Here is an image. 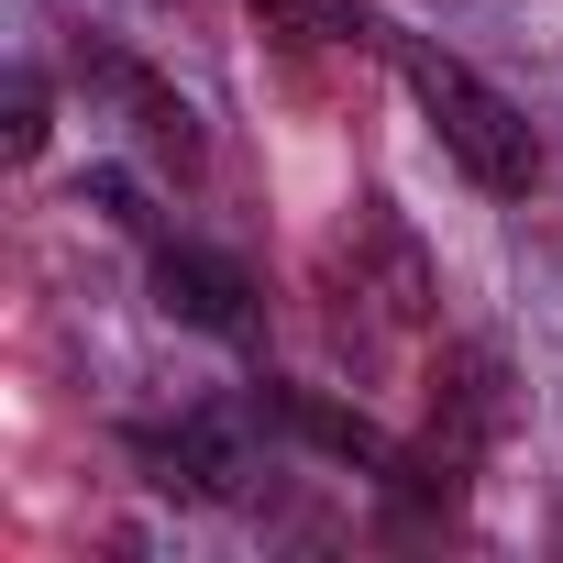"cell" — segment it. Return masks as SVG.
Wrapping results in <instances>:
<instances>
[{
  "instance_id": "2",
  "label": "cell",
  "mask_w": 563,
  "mask_h": 563,
  "mask_svg": "<svg viewBox=\"0 0 563 563\" xmlns=\"http://www.w3.org/2000/svg\"><path fill=\"white\" fill-rule=\"evenodd\" d=\"M321 288H332V321L343 332H420L431 321V254L409 243V221L387 199H365L321 265Z\"/></svg>"
},
{
  "instance_id": "7",
  "label": "cell",
  "mask_w": 563,
  "mask_h": 563,
  "mask_svg": "<svg viewBox=\"0 0 563 563\" xmlns=\"http://www.w3.org/2000/svg\"><path fill=\"white\" fill-rule=\"evenodd\" d=\"M254 12H265V34H288V45H398V34H376L365 0H254Z\"/></svg>"
},
{
  "instance_id": "9",
  "label": "cell",
  "mask_w": 563,
  "mask_h": 563,
  "mask_svg": "<svg viewBox=\"0 0 563 563\" xmlns=\"http://www.w3.org/2000/svg\"><path fill=\"white\" fill-rule=\"evenodd\" d=\"M0 144H12V155H45V78H34V67L12 78V133H0Z\"/></svg>"
},
{
  "instance_id": "3",
  "label": "cell",
  "mask_w": 563,
  "mask_h": 563,
  "mask_svg": "<svg viewBox=\"0 0 563 563\" xmlns=\"http://www.w3.org/2000/svg\"><path fill=\"white\" fill-rule=\"evenodd\" d=\"M519 398H508V365L497 343H442L431 354V431H420V464L442 475V497H464V475L508 442Z\"/></svg>"
},
{
  "instance_id": "6",
  "label": "cell",
  "mask_w": 563,
  "mask_h": 563,
  "mask_svg": "<svg viewBox=\"0 0 563 563\" xmlns=\"http://www.w3.org/2000/svg\"><path fill=\"white\" fill-rule=\"evenodd\" d=\"M133 464H144L166 497H232V486H243V442H232L210 409H188V420H144V431H133Z\"/></svg>"
},
{
  "instance_id": "1",
  "label": "cell",
  "mask_w": 563,
  "mask_h": 563,
  "mask_svg": "<svg viewBox=\"0 0 563 563\" xmlns=\"http://www.w3.org/2000/svg\"><path fill=\"white\" fill-rule=\"evenodd\" d=\"M398 56V78H409V100H420V122L442 133V155L486 188V199H530V177H541V144H530V122L464 67V56H442V45H420V34H398L387 45Z\"/></svg>"
},
{
  "instance_id": "5",
  "label": "cell",
  "mask_w": 563,
  "mask_h": 563,
  "mask_svg": "<svg viewBox=\"0 0 563 563\" xmlns=\"http://www.w3.org/2000/svg\"><path fill=\"white\" fill-rule=\"evenodd\" d=\"M78 78H89V89H111V100L133 111V133H144L177 177H199V111H188L155 67H133V56H111V45H89V34H78Z\"/></svg>"
},
{
  "instance_id": "4",
  "label": "cell",
  "mask_w": 563,
  "mask_h": 563,
  "mask_svg": "<svg viewBox=\"0 0 563 563\" xmlns=\"http://www.w3.org/2000/svg\"><path fill=\"white\" fill-rule=\"evenodd\" d=\"M155 310L210 332V343H254V288L232 254H199V243H155Z\"/></svg>"
},
{
  "instance_id": "8",
  "label": "cell",
  "mask_w": 563,
  "mask_h": 563,
  "mask_svg": "<svg viewBox=\"0 0 563 563\" xmlns=\"http://www.w3.org/2000/svg\"><path fill=\"white\" fill-rule=\"evenodd\" d=\"M78 199H89L100 221H122V232H144V243H155V210H144V188H133L122 166H89V188H78Z\"/></svg>"
}]
</instances>
